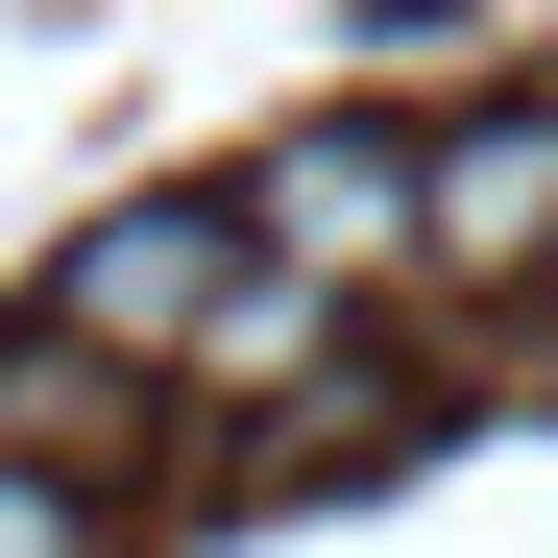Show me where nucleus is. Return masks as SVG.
I'll use <instances>...</instances> for the list:
<instances>
[{
    "instance_id": "nucleus-5",
    "label": "nucleus",
    "mask_w": 558,
    "mask_h": 558,
    "mask_svg": "<svg viewBox=\"0 0 558 558\" xmlns=\"http://www.w3.org/2000/svg\"><path fill=\"white\" fill-rule=\"evenodd\" d=\"M0 558H98V510H73L49 461H0Z\"/></svg>"
},
{
    "instance_id": "nucleus-3",
    "label": "nucleus",
    "mask_w": 558,
    "mask_h": 558,
    "mask_svg": "<svg viewBox=\"0 0 558 558\" xmlns=\"http://www.w3.org/2000/svg\"><path fill=\"white\" fill-rule=\"evenodd\" d=\"M437 292H558V98H486L437 146Z\"/></svg>"
},
{
    "instance_id": "nucleus-1",
    "label": "nucleus",
    "mask_w": 558,
    "mask_h": 558,
    "mask_svg": "<svg viewBox=\"0 0 558 558\" xmlns=\"http://www.w3.org/2000/svg\"><path fill=\"white\" fill-rule=\"evenodd\" d=\"M243 267H267V219L122 195V219H73V267H49V340H73V364H146V389H195V340L243 316Z\"/></svg>"
},
{
    "instance_id": "nucleus-4",
    "label": "nucleus",
    "mask_w": 558,
    "mask_h": 558,
    "mask_svg": "<svg viewBox=\"0 0 558 558\" xmlns=\"http://www.w3.org/2000/svg\"><path fill=\"white\" fill-rule=\"evenodd\" d=\"M340 316H364V292H316V267L267 243V267H243V316L195 340V389H340Z\"/></svg>"
},
{
    "instance_id": "nucleus-2",
    "label": "nucleus",
    "mask_w": 558,
    "mask_h": 558,
    "mask_svg": "<svg viewBox=\"0 0 558 558\" xmlns=\"http://www.w3.org/2000/svg\"><path fill=\"white\" fill-rule=\"evenodd\" d=\"M243 219L292 243L316 292H413V267H437V146H389V122H292Z\"/></svg>"
}]
</instances>
